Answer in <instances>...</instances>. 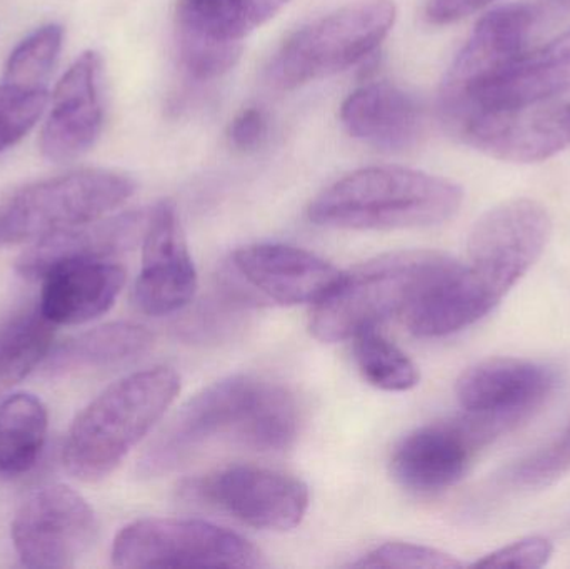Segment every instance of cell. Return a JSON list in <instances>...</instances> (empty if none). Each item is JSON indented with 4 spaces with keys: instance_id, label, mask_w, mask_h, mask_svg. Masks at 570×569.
<instances>
[{
    "instance_id": "cell-10",
    "label": "cell",
    "mask_w": 570,
    "mask_h": 569,
    "mask_svg": "<svg viewBox=\"0 0 570 569\" xmlns=\"http://www.w3.org/2000/svg\"><path fill=\"white\" fill-rule=\"evenodd\" d=\"M505 431V424L471 413L417 428L395 447L392 477L415 493L448 490L468 474L479 451Z\"/></svg>"
},
{
    "instance_id": "cell-2",
    "label": "cell",
    "mask_w": 570,
    "mask_h": 569,
    "mask_svg": "<svg viewBox=\"0 0 570 569\" xmlns=\"http://www.w3.org/2000/svg\"><path fill=\"white\" fill-rule=\"evenodd\" d=\"M179 391V373L169 366L137 371L107 387L70 426L62 454L66 470L87 483L109 477Z\"/></svg>"
},
{
    "instance_id": "cell-3",
    "label": "cell",
    "mask_w": 570,
    "mask_h": 569,
    "mask_svg": "<svg viewBox=\"0 0 570 569\" xmlns=\"http://www.w3.org/2000/svg\"><path fill=\"white\" fill-rule=\"evenodd\" d=\"M455 259L435 251H399L342 273L315 304L311 333L322 343H341L392 316H402Z\"/></svg>"
},
{
    "instance_id": "cell-6",
    "label": "cell",
    "mask_w": 570,
    "mask_h": 569,
    "mask_svg": "<svg viewBox=\"0 0 570 569\" xmlns=\"http://www.w3.org/2000/svg\"><path fill=\"white\" fill-rule=\"evenodd\" d=\"M117 568H266L263 551L247 538L180 518H146L120 530L112 545Z\"/></svg>"
},
{
    "instance_id": "cell-24",
    "label": "cell",
    "mask_w": 570,
    "mask_h": 569,
    "mask_svg": "<svg viewBox=\"0 0 570 569\" xmlns=\"http://www.w3.org/2000/svg\"><path fill=\"white\" fill-rule=\"evenodd\" d=\"M154 336L134 323H109L76 334L52 347L47 357L50 374L107 370L136 361L153 347Z\"/></svg>"
},
{
    "instance_id": "cell-30",
    "label": "cell",
    "mask_w": 570,
    "mask_h": 569,
    "mask_svg": "<svg viewBox=\"0 0 570 569\" xmlns=\"http://www.w3.org/2000/svg\"><path fill=\"white\" fill-rule=\"evenodd\" d=\"M49 102L47 90H29L3 82L0 86V153L19 143Z\"/></svg>"
},
{
    "instance_id": "cell-19",
    "label": "cell",
    "mask_w": 570,
    "mask_h": 569,
    "mask_svg": "<svg viewBox=\"0 0 570 569\" xmlns=\"http://www.w3.org/2000/svg\"><path fill=\"white\" fill-rule=\"evenodd\" d=\"M341 120L352 137L385 153L411 149L424 133V112L417 100L385 80L348 94Z\"/></svg>"
},
{
    "instance_id": "cell-33",
    "label": "cell",
    "mask_w": 570,
    "mask_h": 569,
    "mask_svg": "<svg viewBox=\"0 0 570 569\" xmlns=\"http://www.w3.org/2000/svg\"><path fill=\"white\" fill-rule=\"evenodd\" d=\"M554 555V545L548 538L532 537L508 545L474 563L475 568H524L546 567Z\"/></svg>"
},
{
    "instance_id": "cell-15",
    "label": "cell",
    "mask_w": 570,
    "mask_h": 569,
    "mask_svg": "<svg viewBox=\"0 0 570 569\" xmlns=\"http://www.w3.org/2000/svg\"><path fill=\"white\" fill-rule=\"evenodd\" d=\"M556 384V371L546 364L494 357L464 371L455 394L465 413L491 418L511 430L544 404Z\"/></svg>"
},
{
    "instance_id": "cell-12",
    "label": "cell",
    "mask_w": 570,
    "mask_h": 569,
    "mask_svg": "<svg viewBox=\"0 0 570 569\" xmlns=\"http://www.w3.org/2000/svg\"><path fill=\"white\" fill-rule=\"evenodd\" d=\"M534 20L531 7L519 3L492 10L479 20L442 80L439 110L445 126L528 50Z\"/></svg>"
},
{
    "instance_id": "cell-1",
    "label": "cell",
    "mask_w": 570,
    "mask_h": 569,
    "mask_svg": "<svg viewBox=\"0 0 570 569\" xmlns=\"http://www.w3.org/2000/svg\"><path fill=\"white\" fill-rule=\"evenodd\" d=\"M461 187L407 167H365L322 190L307 209L315 226L392 230L448 223L462 206Z\"/></svg>"
},
{
    "instance_id": "cell-22",
    "label": "cell",
    "mask_w": 570,
    "mask_h": 569,
    "mask_svg": "<svg viewBox=\"0 0 570 569\" xmlns=\"http://www.w3.org/2000/svg\"><path fill=\"white\" fill-rule=\"evenodd\" d=\"M498 304L468 264L455 261L401 317L415 336L442 337L472 326Z\"/></svg>"
},
{
    "instance_id": "cell-7",
    "label": "cell",
    "mask_w": 570,
    "mask_h": 569,
    "mask_svg": "<svg viewBox=\"0 0 570 569\" xmlns=\"http://www.w3.org/2000/svg\"><path fill=\"white\" fill-rule=\"evenodd\" d=\"M552 220L542 204L514 199L475 223L469 237V271L501 303L544 253Z\"/></svg>"
},
{
    "instance_id": "cell-21",
    "label": "cell",
    "mask_w": 570,
    "mask_h": 569,
    "mask_svg": "<svg viewBox=\"0 0 570 569\" xmlns=\"http://www.w3.org/2000/svg\"><path fill=\"white\" fill-rule=\"evenodd\" d=\"M39 311L53 326H79L106 314L126 284V271L110 259L57 267L43 277Z\"/></svg>"
},
{
    "instance_id": "cell-35",
    "label": "cell",
    "mask_w": 570,
    "mask_h": 569,
    "mask_svg": "<svg viewBox=\"0 0 570 569\" xmlns=\"http://www.w3.org/2000/svg\"><path fill=\"white\" fill-rule=\"evenodd\" d=\"M495 0H431L428 6V19L435 26H448L458 22Z\"/></svg>"
},
{
    "instance_id": "cell-25",
    "label": "cell",
    "mask_w": 570,
    "mask_h": 569,
    "mask_svg": "<svg viewBox=\"0 0 570 569\" xmlns=\"http://www.w3.org/2000/svg\"><path fill=\"white\" fill-rule=\"evenodd\" d=\"M49 414L33 394L0 400V477L29 473L46 447Z\"/></svg>"
},
{
    "instance_id": "cell-9",
    "label": "cell",
    "mask_w": 570,
    "mask_h": 569,
    "mask_svg": "<svg viewBox=\"0 0 570 569\" xmlns=\"http://www.w3.org/2000/svg\"><path fill=\"white\" fill-rule=\"evenodd\" d=\"M190 500L226 511L247 527L291 531L304 520L311 503L304 481L269 468L237 464L189 481Z\"/></svg>"
},
{
    "instance_id": "cell-5",
    "label": "cell",
    "mask_w": 570,
    "mask_h": 569,
    "mask_svg": "<svg viewBox=\"0 0 570 569\" xmlns=\"http://www.w3.org/2000/svg\"><path fill=\"white\" fill-rule=\"evenodd\" d=\"M136 190L129 176L82 169L32 184L0 207V246L36 243L69 227L100 219Z\"/></svg>"
},
{
    "instance_id": "cell-32",
    "label": "cell",
    "mask_w": 570,
    "mask_h": 569,
    "mask_svg": "<svg viewBox=\"0 0 570 569\" xmlns=\"http://www.w3.org/2000/svg\"><path fill=\"white\" fill-rule=\"evenodd\" d=\"M352 568H415V569H459L464 567L451 555L424 545L385 543L374 548L357 561Z\"/></svg>"
},
{
    "instance_id": "cell-23",
    "label": "cell",
    "mask_w": 570,
    "mask_h": 569,
    "mask_svg": "<svg viewBox=\"0 0 570 569\" xmlns=\"http://www.w3.org/2000/svg\"><path fill=\"white\" fill-rule=\"evenodd\" d=\"M291 0H179V40L243 46V40L269 22Z\"/></svg>"
},
{
    "instance_id": "cell-18",
    "label": "cell",
    "mask_w": 570,
    "mask_h": 569,
    "mask_svg": "<svg viewBox=\"0 0 570 569\" xmlns=\"http://www.w3.org/2000/svg\"><path fill=\"white\" fill-rule=\"evenodd\" d=\"M233 266L254 290L281 304H317L342 274L314 253L273 243L240 247Z\"/></svg>"
},
{
    "instance_id": "cell-8",
    "label": "cell",
    "mask_w": 570,
    "mask_h": 569,
    "mask_svg": "<svg viewBox=\"0 0 570 569\" xmlns=\"http://www.w3.org/2000/svg\"><path fill=\"white\" fill-rule=\"evenodd\" d=\"M257 377L234 374L194 394L163 428L139 461L144 478L173 473L219 438L237 441Z\"/></svg>"
},
{
    "instance_id": "cell-27",
    "label": "cell",
    "mask_w": 570,
    "mask_h": 569,
    "mask_svg": "<svg viewBox=\"0 0 570 569\" xmlns=\"http://www.w3.org/2000/svg\"><path fill=\"white\" fill-rule=\"evenodd\" d=\"M53 327L39 307L0 327V400L49 357Z\"/></svg>"
},
{
    "instance_id": "cell-14",
    "label": "cell",
    "mask_w": 570,
    "mask_h": 569,
    "mask_svg": "<svg viewBox=\"0 0 570 569\" xmlns=\"http://www.w3.org/2000/svg\"><path fill=\"white\" fill-rule=\"evenodd\" d=\"M142 247L134 303L154 317L177 313L194 300L199 279L176 206L169 200L150 210Z\"/></svg>"
},
{
    "instance_id": "cell-17",
    "label": "cell",
    "mask_w": 570,
    "mask_h": 569,
    "mask_svg": "<svg viewBox=\"0 0 570 569\" xmlns=\"http://www.w3.org/2000/svg\"><path fill=\"white\" fill-rule=\"evenodd\" d=\"M149 216L150 210H130L50 234L30 243L17 259V273L26 279L42 281L66 264L112 259L142 243Z\"/></svg>"
},
{
    "instance_id": "cell-13",
    "label": "cell",
    "mask_w": 570,
    "mask_h": 569,
    "mask_svg": "<svg viewBox=\"0 0 570 569\" xmlns=\"http://www.w3.org/2000/svg\"><path fill=\"white\" fill-rule=\"evenodd\" d=\"M455 136L505 163H541L570 143V104L558 99L481 110Z\"/></svg>"
},
{
    "instance_id": "cell-11",
    "label": "cell",
    "mask_w": 570,
    "mask_h": 569,
    "mask_svg": "<svg viewBox=\"0 0 570 569\" xmlns=\"http://www.w3.org/2000/svg\"><path fill=\"white\" fill-rule=\"evenodd\" d=\"M96 537V513L66 484L33 491L12 521L13 548L27 568L76 567Z\"/></svg>"
},
{
    "instance_id": "cell-26",
    "label": "cell",
    "mask_w": 570,
    "mask_h": 569,
    "mask_svg": "<svg viewBox=\"0 0 570 569\" xmlns=\"http://www.w3.org/2000/svg\"><path fill=\"white\" fill-rule=\"evenodd\" d=\"M301 413L294 394L257 377L237 443L263 453L287 450L297 440Z\"/></svg>"
},
{
    "instance_id": "cell-29",
    "label": "cell",
    "mask_w": 570,
    "mask_h": 569,
    "mask_svg": "<svg viewBox=\"0 0 570 569\" xmlns=\"http://www.w3.org/2000/svg\"><path fill=\"white\" fill-rule=\"evenodd\" d=\"M63 29L47 23L27 36L7 60L3 82L29 90H47L50 73L62 49Z\"/></svg>"
},
{
    "instance_id": "cell-20",
    "label": "cell",
    "mask_w": 570,
    "mask_h": 569,
    "mask_svg": "<svg viewBox=\"0 0 570 569\" xmlns=\"http://www.w3.org/2000/svg\"><path fill=\"white\" fill-rule=\"evenodd\" d=\"M568 90H570V29L546 46L525 50L498 80L479 92L465 107L464 112L448 127L454 134L469 117L481 110L556 99Z\"/></svg>"
},
{
    "instance_id": "cell-28",
    "label": "cell",
    "mask_w": 570,
    "mask_h": 569,
    "mask_svg": "<svg viewBox=\"0 0 570 569\" xmlns=\"http://www.w3.org/2000/svg\"><path fill=\"white\" fill-rule=\"evenodd\" d=\"M352 340L355 364L368 384L387 393H404L417 386L419 367L379 327H367Z\"/></svg>"
},
{
    "instance_id": "cell-16",
    "label": "cell",
    "mask_w": 570,
    "mask_h": 569,
    "mask_svg": "<svg viewBox=\"0 0 570 569\" xmlns=\"http://www.w3.org/2000/svg\"><path fill=\"white\" fill-rule=\"evenodd\" d=\"M102 60L83 52L53 90L52 107L40 134V150L50 163H70L92 149L104 126L100 96Z\"/></svg>"
},
{
    "instance_id": "cell-31",
    "label": "cell",
    "mask_w": 570,
    "mask_h": 569,
    "mask_svg": "<svg viewBox=\"0 0 570 569\" xmlns=\"http://www.w3.org/2000/svg\"><path fill=\"white\" fill-rule=\"evenodd\" d=\"M570 471V423L558 440L531 454L509 471V483L525 490H541L558 483Z\"/></svg>"
},
{
    "instance_id": "cell-4",
    "label": "cell",
    "mask_w": 570,
    "mask_h": 569,
    "mask_svg": "<svg viewBox=\"0 0 570 569\" xmlns=\"http://www.w3.org/2000/svg\"><path fill=\"white\" fill-rule=\"evenodd\" d=\"M392 0H355L292 33L271 63L274 86L288 90L334 76L371 56L394 27Z\"/></svg>"
},
{
    "instance_id": "cell-34",
    "label": "cell",
    "mask_w": 570,
    "mask_h": 569,
    "mask_svg": "<svg viewBox=\"0 0 570 569\" xmlns=\"http://www.w3.org/2000/svg\"><path fill=\"white\" fill-rule=\"evenodd\" d=\"M267 133H269V120L266 112L250 107L237 114L236 119L230 122L227 136H229L230 146L243 153H249L263 146Z\"/></svg>"
}]
</instances>
